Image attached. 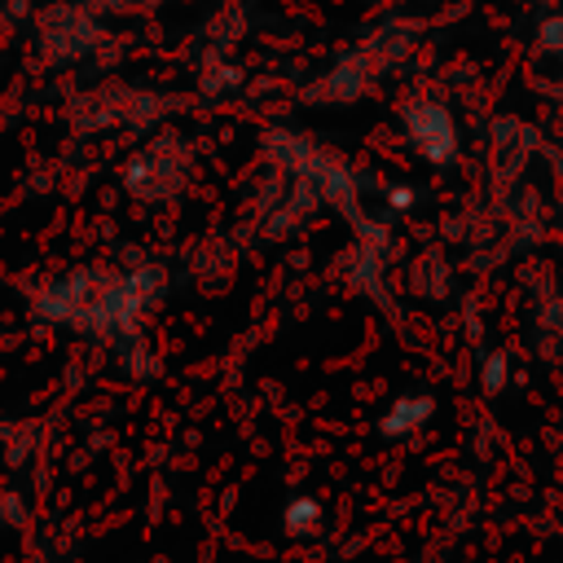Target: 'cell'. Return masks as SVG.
<instances>
[{
    "label": "cell",
    "instance_id": "cell-1",
    "mask_svg": "<svg viewBox=\"0 0 563 563\" xmlns=\"http://www.w3.org/2000/svg\"><path fill=\"white\" fill-rule=\"evenodd\" d=\"M409 136H413V145L431 158V163H444L453 150H457V141H453V119H449V110H440V106H413L409 114Z\"/></svg>",
    "mask_w": 563,
    "mask_h": 563
},
{
    "label": "cell",
    "instance_id": "cell-3",
    "mask_svg": "<svg viewBox=\"0 0 563 563\" xmlns=\"http://www.w3.org/2000/svg\"><path fill=\"white\" fill-rule=\"evenodd\" d=\"M501 378H506V361H501V356H493V361L484 365V387H488V391H497V387H501Z\"/></svg>",
    "mask_w": 563,
    "mask_h": 563
},
{
    "label": "cell",
    "instance_id": "cell-2",
    "mask_svg": "<svg viewBox=\"0 0 563 563\" xmlns=\"http://www.w3.org/2000/svg\"><path fill=\"white\" fill-rule=\"evenodd\" d=\"M422 418H431V400L427 396H409V400H400L387 418H383V431H391V435H400V431H409V427H418Z\"/></svg>",
    "mask_w": 563,
    "mask_h": 563
}]
</instances>
